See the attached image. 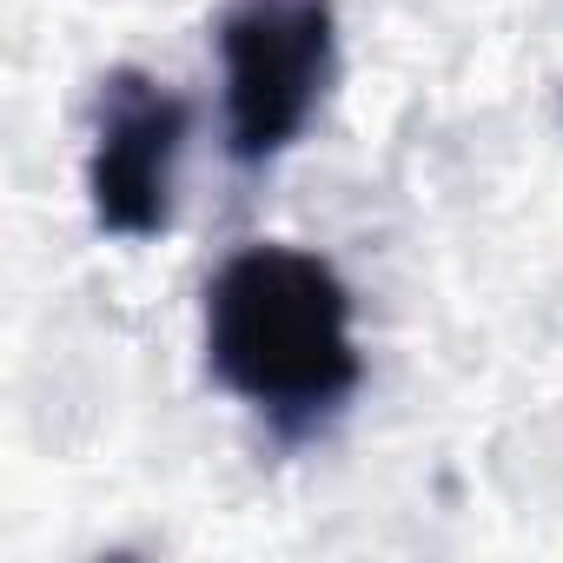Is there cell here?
Listing matches in <instances>:
<instances>
[{"label": "cell", "mask_w": 563, "mask_h": 563, "mask_svg": "<svg viewBox=\"0 0 563 563\" xmlns=\"http://www.w3.org/2000/svg\"><path fill=\"white\" fill-rule=\"evenodd\" d=\"M206 365L278 431H312L365 378L345 278L299 245H245L206 286Z\"/></svg>", "instance_id": "1"}, {"label": "cell", "mask_w": 563, "mask_h": 563, "mask_svg": "<svg viewBox=\"0 0 563 563\" xmlns=\"http://www.w3.org/2000/svg\"><path fill=\"white\" fill-rule=\"evenodd\" d=\"M225 67V153L239 166H272L286 153L339 67V8L332 0H232L219 14Z\"/></svg>", "instance_id": "2"}, {"label": "cell", "mask_w": 563, "mask_h": 563, "mask_svg": "<svg viewBox=\"0 0 563 563\" xmlns=\"http://www.w3.org/2000/svg\"><path fill=\"white\" fill-rule=\"evenodd\" d=\"M186 100L133 67L100 87L93 153H87V199L113 239H153L173 219V179L186 153Z\"/></svg>", "instance_id": "3"}]
</instances>
